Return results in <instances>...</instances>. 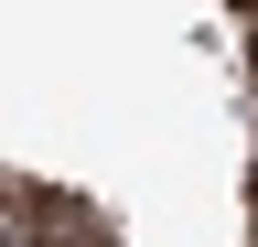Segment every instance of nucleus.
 <instances>
[{
	"label": "nucleus",
	"instance_id": "1",
	"mask_svg": "<svg viewBox=\"0 0 258 247\" xmlns=\"http://www.w3.org/2000/svg\"><path fill=\"white\" fill-rule=\"evenodd\" d=\"M11 247H108V226L43 183H11Z\"/></svg>",
	"mask_w": 258,
	"mask_h": 247
},
{
	"label": "nucleus",
	"instance_id": "2",
	"mask_svg": "<svg viewBox=\"0 0 258 247\" xmlns=\"http://www.w3.org/2000/svg\"><path fill=\"white\" fill-rule=\"evenodd\" d=\"M247 75H258V22H247Z\"/></svg>",
	"mask_w": 258,
	"mask_h": 247
},
{
	"label": "nucleus",
	"instance_id": "3",
	"mask_svg": "<svg viewBox=\"0 0 258 247\" xmlns=\"http://www.w3.org/2000/svg\"><path fill=\"white\" fill-rule=\"evenodd\" d=\"M237 22H258V0H237Z\"/></svg>",
	"mask_w": 258,
	"mask_h": 247
}]
</instances>
